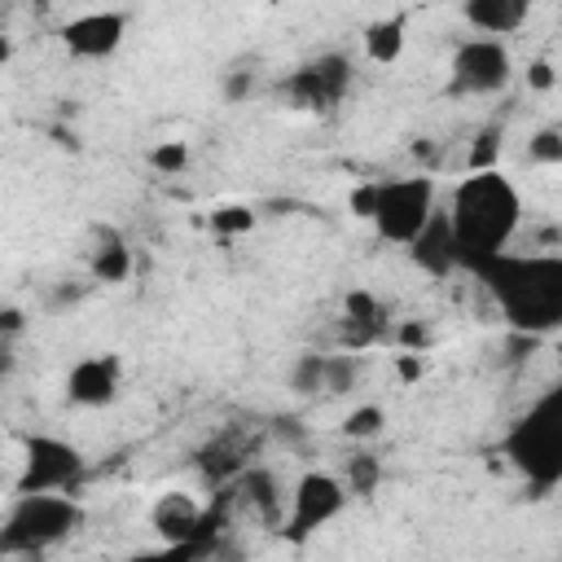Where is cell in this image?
I'll list each match as a JSON object with an SVG mask.
<instances>
[{
	"instance_id": "2",
	"label": "cell",
	"mask_w": 562,
	"mask_h": 562,
	"mask_svg": "<svg viewBox=\"0 0 562 562\" xmlns=\"http://www.w3.org/2000/svg\"><path fill=\"white\" fill-rule=\"evenodd\" d=\"M443 211L452 220V237H457V250H461V272H470L474 263H487V259L509 250V241L522 224V193L501 167L465 171Z\"/></svg>"
},
{
	"instance_id": "3",
	"label": "cell",
	"mask_w": 562,
	"mask_h": 562,
	"mask_svg": "<svg viewBox=\"0 0 562 562\" xmlns=\"http://www.w3.org/2000/svg\"><path fill=\"white\" fill-rule=\"evenodd\" d=\"M501 457L531 492L562 483V373L505 426Z\"/></svg>"
},
{
	"instance_id": "1",
	"label": "cell",
	"mask_w": 562,
	"mask_h": 562,
	"mask_svg": "<svg viewBox=\"0 0 562 562\" xmlns=\"http://www.w3.org/2000/svg\"><path fill=\"white\" fill-rule=\"evenodd\" d=\"M492 294L501 321L514 334H553L562 329V255H496L470 268Z\"/></svg>"
},
{
	"instance_id": "30",
	"label": "cell",
	"mask_w": 562,
	"mask_h": 562,
	"mask_svg": "<svg viewBox=\"0 0 562 562\" xmlns=\"http://www.w3.org/2000/svg\"><path fill=\"white\" fill-rule=\"evenodd\" d=\"M373 198H378V180H369V184L351 189V198H347L351 215H360V220H373Z\"/></svg>"
},
{
	"instance_id": "23",
	"label": "cell",
	"mask_w": 562,
	"mask_h": 562,
	"mask_svg": "<svg viewBox=\"0 0 562 562\" xmlns=\"http://www.w3.org/2000/svg\"><path fill=\"white\" fill-rule=\"evenodd\" d=\"M145 162H149L158 176H180V171L189 167V145H184V140H158V145H149Z\"/></svg>"
},
{
	"instance_id": "14",
	"label": "cell",
	"mask_w": 562,
	"mask_h": 562,
	"mask_svg": "<svg viewBox=\"0 0 562 562\" xmlns=\"http://www.w3.org/2000/svg\"><path fill=\"white\" fill-rule=\"evenodd\" d=\"M531 18V4L527 0H465L461 4V22L483 35V40H501V35H514L522 31Z\"/></svg>"
},
{
	"instance_id": "27",
	"label": "cell",
	"mask_w": 562,
	"mask_h": 562,
	"mask_svg": "<svg viewBox=\"0 0 562 562\" xmlns=\"http://www.w3.org/2000/svg\"><path fill=\"white\" fill-rule=\"evenodd\" d=\"M255 83H259V75H255L250 66H233V70H224L220 92H224V101H228V105H241V101L255 92Z\"/></svg>"
},
{
	"instance_id": "9",
	"label": "cell",
	"mask_w": 562,
	"mask_h": 562,
	"mask_svg": "<svg viewBox=\"0 0 562 562\" xmlns=\"http://www.w3.org/2000/svg\"><path fill=\"white\" fill-rule=\"evenodd\" d=\"M351 88V57L342 53H321L303 66H294L281 83L290 110H303V114H329Z\"/></svg>"
},
{
	"instance_id": "13",
	"label": "cell",
	"mask_w": 562,
	"mask_h": 562,
	"mask_svg": "<svg viewBox=\"0 0 562 562\" xmlns=\"http://www.w3.org/2000/svg\"><path fill=\"white\" fill-rule=\"evenodd\" d=\"M408 259H413L422 272H430V277H452V272H461V250H457L452 220H448L443 206L435 211V220L426 224V233L408 246Z\"/></svg>"
},
{
	"instance_id": "11",
	"label": "cell",
	"mask_w": 562,
	"mask_h": 562,
	"mask_svg": "<svg viewBox=\"0 0 562 562\" xmlns=\"http://www.w3.org/2000/svg\"><path fill=\"white\" fill-rule=\"evenodd\" d=\"M123 40H127V13L123 9H88L61 26L66 53L79 61H105L123 48Z\"/></svg>"
},
{
	"instance_id": "20",
	"label": "cell",
	"mask_w": 562,
	"mask_h": 562,
	"mask_svg": "<svg viewBox=\"0 0 562 562\" xmlns=\"http://www.w3.org/2000/svg\"><path fill=\"white\" fill-rule=\"evenodd\" d=\"M386 430V408L382 404H356L347 417H342V435L351 439V443H369V439H378Z\"/></svg>"
},
{
	"instance_id": "4",
	"label": "cell",
	"mask_w": 562,
	"mask_h": 562,
	"mask_svg": "<svg viewBox=\"0 0 562 562\" xmlns=\"http://www.w3.org/2000/svg\"><path fill=\"white\" fill-rule=\"evenodd\" d=\"M88 509L75 492H31V496H13L4 527H0V553L9 558H40L53 544L70 540L75 531H83Z\"/></svg>"
},
{
	"instance_id": "7",
	"label": "cell",
	"mask_w": 562,
	"mask_h": 562,
	"mask_svg": "<svg viewBox=\"0 0 562 562\" xmlns=\"http://www.w3.org/2000/svg\"><path fill=\"white\" fill-rule=\"evenodd\" d=\"M351 492L342 483V474H329V470H303L294 479V492H290V514L285 522L277 527V536L285 544H307L312 536H321L342 509H347Z\"/></svg>"
},
{
	"instance_id": "18",
	"label": "cell",
	"mask_w": 562,
	"mask_h": 562,
	"mask_svg": "<svg viewBox=\"0 0 562 562\" xmlns=\"http://www.w3.org/2000/svg\"><path fill=\"white\" fill-rule=\"evenodd\" d=\"M325 364H329V351H303L294 356L290 364V391L294 395H321L325 391Z\"/></svg>"
},
{
	"instance_id": "19",
	"label": "cell",
	"mask_w": 562,
	"mask_h": 562,
	"mask_svg": "<svg viewBox=\"0 0 562 562\" xmlns=\"http://www.w3.org/2000/svg\"><path fill=\"white\" fill-rule=\"evenodd\" d=\"M241 487H246V501H250L268 522L281 527V492H277L272 474H268V470H246V474H241Z\"/></svg>"
},
{
	"instance_id": "6",
	"label": "cell",
	"mask_w": 562,
	"mask_h": 562,
	"mask_svg": "<svg viewBox=\"0 0 562 562\" xmlns=\"http://www.w3.org/2000/svg\"><path fill=\"white\" fill-rule=\"evenodd\" d=\"M88 474V457L79 443L35 430L22 439V474L13 483V496H31V492H75L79 479Z\"/></svg>"
},
{
	"instance_id": "17",
	"label": "cell",
	"mask_w": 562,
	"mask_h": 562,
	"mask_svg": "<svg viewBox=\"0 0 562 562\" xmlns=\"http://www.w3.org/2000/svg\"><path fill=\"white\" fill-rule=\"evenodd\" d=\"M408 44V13H386L364 26V57L373 66H395Z\"/></svg>"
},
{
	"instance_id": "33",
	"label": "cell",
	"mask_w": 562,
	"mask_h": 562,
	"mask_svg": "<svg viewBox=\"0 0 562 562\" xmlns=\"http://www.w3.org/2000/svg\"><path fill=\"white\" fill-rule=\"evenodd\" d=\"M0 329H4V334H18V329H22V312H18V307H4V321H0Z\"/></svg>"
},
{
	"instance_id": "21",
	"label": "cell",
	"mask_w": 562,
	"mask_h": 562,
	"mask_svg": "<svg viewBox=\"0 0 562 562\" xmlns=\"http://www.w3.org/2000/svg\"><path fill=\"white\" fill-rule=\"evenodd\" d=\"M342 483H347L351 496H369V492H378V483H382V461H378L373 452H356V457H347Z\"/></svg>"
},
{
	"instance_id": "26",
	"label": "cell",
	"mask_w": 562,
	"mask_h": 562,
	"mask_svg": "<svg viewBox=\"0 0 562 562\" xmlns=\"http://www.w3.org/2000/svg\"><path fill=\"white\" fill-rule=\"evenodd\" d=\"M501 158V127H483L470 145V171H492Z\"/></svg>"
},
{
	"instance_id": "31",
	"label": "cell",
	"mask_w": 562,
	"mask_h": 562,
	"mask_svg": "<svg viewBox=\"0 0 562 562\" xmlns=\"http://www.w3.org/2000/svg\"><path fill=\"white\" fill-rule=\"evenodd\" d=\"M553 83H558V75H553V61L536 57V61L527 66V88H536V92H549Z\"/></svg>"
},
{
	"instance_id": "15",
	"label": "cell",
	"mask_w": 562,
	"mask_h": 562,
	"mask_svg": "<svg viewBox=\"0 0 562 562\" xmlns=\"http://www.w3.org/2000/svg\"><path fill=\"white\" fill-rule=\"evenodd\" d=\"M88 277L101 281V285H123L132 277V250H127V241H123V233L114 224H97L92 228Z\"/></svg>"
},
{
	"instance_id": "10",
	"label": "cell",
	"mask_w": 562,
	"mask_h": 562,
	"mask_svg": "<svg viewBox=\"0 0 562 562\" xmlns=\"http://www.w3.org/2000/svg\"><path fill=\"white\" fill-rule=\"evenodd\" d=\"M149 527L158 536V544H193L202 558L215 540V518L211 509H202L189 492H162L149 505Z\"/></svg>"
},
{
	"instance_id": "24",
	"label": "cell",
	"mask_w": 562,
	"mask_h": 562,
	"mask_svg": "<svg viewBox=\"0 0 562 562\" xmlns=\"http://www.w3.org/2000/svg\"><path fill=\"white\" fill-rule=\"evenodd\" d=\"M527 158L536 167H562V132L558 127H540L527 136Z\"/></svg>"
},
{
	"instance_id": "32",
	"label": "cell",
	"mask_w": 562,
	"mask_h": 562,
	"mask_svg": "<svg viewBox=\"0 0 562 562\" xmlns=\"http://www.w3.org/2000/svg\"><path fill=\"white\" fill-rule=\"evenodd\" d=\"M395 373H400L404 382H417V378L426 373V360H422L417 351H400V356H395Z\"/></svg>"
},
{
	"instance_id": "25",
	"label": "cell",
	"mask_w": 562,
	"mask_h": 562,
	"mask_svg": "<svg viewBox=\"0 0 562 562\" xmlns=\"http://www.w3.org/2000/svg\"><path fill=\"white\" fill-rule=\"evenodd\" d=\"M360 378V360L351 351H329V364H325V391H351Z\"/></svg>"
},
{
	"instance_id": "29",
	"label": "cell",
	"mask_w": 562,
	"mask_h": 562,
	"mask_svg": "<svg viewBox=\"0 0 562 562\" xmlns=\"http://www.w3.org/2000/svg\"><path fill=\"white\" fill-rule=\"evenodd\" d=\"M395 342H400V351H430V329L422 325V321H404L400 329H395Z\"/></svg>"
},
{
	"instance_id": "28",
	"label": "cell",
	"mask_w": 562,
	"mask_h": 562,
	"mask_svg": "<svg viewBox=\"0 0 562 562\" xmlns=\"http://www.w3.org/2000/svg\"><path fill=\"white\" fill-rule=\"evenodd\" d=\"M127 562H202V553L193 544H154V549H136Z\"/></svg>"
},
{
	"instance_id": "22",
	"label": "cell",
	"mask_w": 562,
	"mask_h": 562,
	"mask_svg": "<svg viewBox=\"0 0 562 562\" xmlns=\"http://www.w3.org/2000/svg\"><path fill=\"white\" fill-rule=\"evenodd\" d=\"M255 220H259V215H255L250 206H241V202H228V206H215L206 224H211V233H215V237L233 241V237H246V233L255 228Z\"/></svg>"
},
{
	"instance_id": "12",
	"label": "cell",
	"mask_w": 562,
	"mask_h": 562,
	"mask_svg": "<svg viewBox=\"0 0 562 562\" xmlns=\"http://www.w3.org/2000/svg\"><path fill=\"white\" fill-rule=\"evenodd\" d=\"M123 391V360L114 351H88L66 369V400L75 408H105Z\"/></svg>"
},
{
	"instance_id": "16",
	"label": "cell",
	"mask_w": 562,
	"mask_h": 562,
	"mask_svg": "<svg viewBox=\"0 0 562 562\" xmlns=\"http://www.w3.org/2000/svg\"><path fill=\"white\" fill-rule=\"evenodd\" d=\"M342 334H347V351H360V347L382 338V303L369 290H347V299H342Z\"/></svg>"
},
{
	"instance_id": "8",
	"label": "cell",
	"mask_w": 562,
	"mask_h": 562,
	"mask_svg": "<svg viewBox=\"0 0 562 562\" xmlns=\"http://www.w3.org/2000/svg\"><path fill=\"white\" fill-rule=\"evenodd\" d=\"M509 79H514V57H509L505 40L470 35L452 48V61H448L452 97H496L509 88Z\"/></svg>"
},
{
	"instance_id": "5",
	"label": "cell",
	"mask_w": 562,
	"mask_h": 562,
	"mask_svg": "<svg viewBox=\"0 0 562 562\" xmlns=\"http://www.w3.org/2000/svg\"><path fill=\"white\" fill-rule=\"evenodd\" d=\"M439 211V184L430 171H413V176H395V180H378V198H373V228L382 241L391 246H413L426 224Z\"/></svg>"
}]
</instances>
